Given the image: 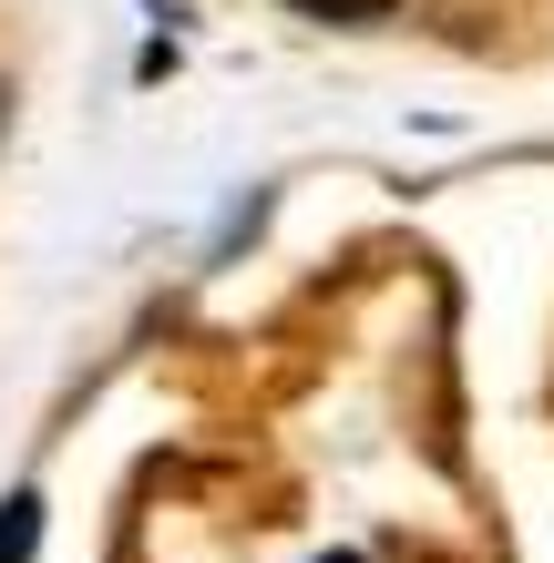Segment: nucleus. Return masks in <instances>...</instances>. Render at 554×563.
<instances>
[{
    "instance_id": "1",
    "label": "nucleus",
    "mask_w": 554,
    "mask_h": 563,
    "mask_svg": "<svg viewBox=\"0 0 554 563\" xmlns=\"http://www.w3.org/2000/svg\"><path fill=\"white\" fill-rule=\"evenodd\" d=\"M31 543H42V503L11 492V503H0V563H31Z\"/></svg>"
},
{
    "instance_id": "2",
    "label": "nucleus",
    "mask_w": 554,
    "mask_h": 563,
    "mask_svg": "<svg viewBox=\"0 0 554 563\" xmlns=\"http://www.w3.org/2000/svg\"><path fill=\"white\" fill-rule=\"evenodd\" d=\"M287 11H308V21H390V0H287Z\"/></svg>"
},
{
    "instance_id": "3",
    "label": "nucleus",
    "mask_w": 554,
    "mask_h": 563,
    "mask_svg": "<svg viewBox=\"0 0 554 563\" xmlns=\"http://www.w3.org/2000/svg\"><path fill=\"white\" fill-rule=\"evenodd\" d=\"M0 134H11V82H0Z\"/></svg>"
},
{
    "instance_id": "4",
    "label": "nucleus",
    "mask_w": 554,
    "mask_h": 563,
    "mask_svg": "<svg viewBox=\"0 0 554 563\" xmlns=\"http://www.w3.org/2000/svg\"><path fill=\"white\" fill-rule=\"evenodd\" d=\"M339 563H349V553H339Z\"/></svg>"
}]
</instances>
